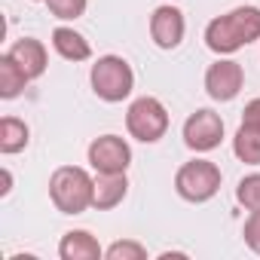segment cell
<instances>
[{"mask_svg":"<svg viewBox=\"0 0 260 260\" xmlns=\"http://www.w3.org/2000/svg\"><path fill=\"white\" fill-rule=\"evenodd\" d=\"M184 31H187V22H184V13L172 4L166 7H156L153 16H150V37L159 49H178L181 40H184Z\"/></svg>","mask_w":260,"mask_h":260,"instance_id":"9","label":"cell"},{"mask_svg":"<svg viewBox=\"0 0 260 260\" xmlns=\"http://www.w3.org/2000/svg\"><path fill=\"white\" fill-rule=\"evenodd\" d=\"M46 4H49V13H52L55 19L74 22V19H80V16L86 13V4H89V0H46Z\"/></svg>","mask_w":260,"mask_h":260,"instance_id":"19","label":"cell"},{"mask_svg":"<svg viewBox=\"0 0 260 260\" xmlns=\"http://www.w3.org/2000/svg\"><path fill=\"white\" fill-rule=\"evenodd\" d=\"M28 138H31V132H28V125L22 119H16V116H4V119H0V153L13 156V153L25 150Z\"/></svg>","mask_w":260,"mask_h":260,"instance_id":"15","label":"cell"},{"mask_svg":"<svg viewBox=\"0 0 260 260\" xmlns=\"http://www.w3.org/2000/svg\"><path fill=\"white\" fill-rule=\"evenodd\" d=\"M125 128L132 138H138L144 144H156L169 132V110L153 95L135 98L128 104V113H125Z\"/></svg>","mask_w":260,"mask_h":260,"instance_id":"4","label":"cell"},{"mask_svg":"<svg viewBox=\"0 0 260 260\" xmlns=\"http://www.w3.org/2000/svg\"><path fill=\"white\" fill-rule=\"evenodd\" d=\"M242 122L260 128V98H251V101L245 104V110H242Z\"/></svg>","mask_w":260,"mask_h":260,"instance_id":"21","label":"cell"},{"mask_svg":"<svg viewBox=\"0 0 260 260\" xmlns=\"http://www.w3.org/2000/svg\"><path fill=\"white\" fill-rule=\"evenodd\" d=\"M236 199L248 211H260V175H248L236 187Z\"/></svg>","mask_w":260,"mask_h":260,"instance_id":"17","label":"cell"},{"mask_svg":"<svg viewBox=\"0 0 260 260\" xmlns=\"http://www.w3.org/2000/svg\"><path fill=\"white\" fill-rule=\"evenodd\" d=\"M28 83H31V77L19 68V61H16L13 55H4V58H0V98H7V101L19 98Z\"/></svg>","mask_w":260,"mask_h":260,"instance_id":"14","label":"cell"},{"mask_svg":"<svg viewBox=\"0 0 260 260\" xmlns=\"http://www.w3.org/2000/svg\"><path fill=\"white\" fill-rule=\"evenodd\" d=\"M7 55H13V58L19 61V68H22L31 80H37V77L46 74L49 55H46V46H43L40 40H34V37H22V40H16V43L10 46Z\"/></svg>","mask_w":260,"mask_h":260,"instance_id":"10","label":"cell"},{"mask_svg":"<svg viewBox=\"0 0 260 260\" xmlns=\"http://www.w3.org/2000/svg\"><path fill=\"white\" fill-rule=\"evenodd\" d=\"M220 138H223V119L214 110L199 107L196 113L187 116V122H184V144L190 150L208 153V150H214L220 144Z\"/></svg>","mask_w":260,"mask_h":260,"instance_id":"6","label":"cell"},{"mask_svg":"<svg viewBox=\"0 0 260 260\" xmlns=\"http://www.w3.org/2000/svg\"><path fill=\"white\" fill-rule=\"evenodd\" d=\"M52 49H55L61 58H68V61H86V58L92 55L89 40H86L80 31L68 28V25H58V28L52 31Z\"/></svg>","mask_w":260,"mask_h":260,"instance_id":"13","label":"cell"},{"mask_svg":"<svg viewBox=\"0 0 260 260\" xmlns=\"http://www.w3.org/2000/svg\"><path fill=\"white\" fill-rule=\"evenodd\" d=\"M242 86H245V74L242 64L233 58H220L205 71V92L214 101H233L242 92Z\"/></svg>","mask_w":260,"mask_h":260,"instance_id":"8","label":"cell"},{"mask_svg":"<svg viewBox=\"0 0 260 260\" xmlns=\"http://www.w3.org/2000/svg\"><path fill=\"white\" fill-rule=\"evenodd\" d=\"M254 40H260V10L257 7H236L233 13L211 19L205 28V43L217 55H233Z\"/></svg>","mask_w":260,"mask_h":260,"instance_id":"1","label":"cell"},{"mask_svg":"<svg viewBox=\"0 0 260 260\" xmlns=\"http://www.w3.org/2000/svg\"><path fill=\"white\" fill-rule=\"evenodd\" d=\"M220 169L208 159H190L175 175V190L187 202H208L220 190Z\"/></svg>","mask_w":260,"mask_h":260,"instance_id":"5","label":"cell"},{"mask_svg":"<svg viewBox=\"0 0 260 260\" xmlns=\"http://www.w3.org/2000/svg\"><path fill=\"white\" fill-rule=\"evenodd\" d=\"M92 92L107 101V104H116L122 98L132 95L135 89V74H132V64H128L122 55H101L95 64H92Z\"/></svg>","mask_w":260,"mask_h":260,"instance_id":"3","label":"cell"},{"mask_svg":"<svg viewBox=\"0 0 260 260\" xmlns=\"http://www.w3.org/2000/svg\"><path fill=\"white\" fill-rule=\"evenodd\" d=\"M128 193V181H125V172L119 175H98L95 178V196H92V208L98 211H110L116 208Z\"/></svg>","mask_w":260,"mask_h":260,"instance_id":"12","label":"cell"},{"mask_svg":"<svg viewBox=\"0 0 260 260\" xmlns=\"http://www.w3.org/2000/svg\"><path fill=\"white\" fill-rule=\"evenodd\" d=\"M242 236H245L248 248L260 254V211H251V217H248L245 226H242Z\"/></svg>","mask_w":260,"mask_h":260,"instance_id":"20","label":"cell"},{"mask_svg":"<svg viewBox=\"0 0 260 260\" xmlns=\"http://www.w3.org/2000/svg\"><path fill=\"white\" fill-rule=\"evenodd\" d=\"M10 184H13V175H10V172H4V196L10 193Z\"/></svg>","mask_w":260,"mask_h":260,"instance_id":"22","label":"cell"},{"mask_svg":"<svg viewBox=\"0 0 260 260\" xmlns=\"http://www.w3.org/2000/svg\"><path fill=\"white\" fill-rule=\"evenodd\" d=\"M233 153L245 166H260V128L242 122L239 132H236V138H233Z\"/></svg>","mask_w":260,"mask_h":260,"instance_id":"16","label":"cell"},{"mask_svg":"<svg viewBox=\"0 0 260 260\" xmlns=\"http://www.w3.org/2000/svg\"><path fill=\"white\" fill-rule=\"evenodd\" d=\"M58 254H61V260H98V257H104L98 239L86 230L64 233L61 242H58Z\"/></svg>","mask_w":260,"mask_h":260,"instance_id":"11","label":"cell"},{"mask_svg":"<svg viewBox=\"0 0 260 260\" xmlns=\"http://www.w3.org/2000/svg\"><path fill=\"white\" fill-rule=\"evenodd\" d=\"M49 196L61 214H83L86 208H92L95 178L80 166H61L49 178Z\"/></svg>","mask_w":260,"mask_h":260,"instance_id":"2","label":"cell"},{"mask_svg":"<svg viewBox=\"0 0 260 260\" xmlns=\"http://www.w3.org/2000/svg\"><path fill=\"white\" fill-rule=\"evenodd\" d=\"M132 162V147L119 135H101L89 144V166L98 175H119Z\"/></svg>","mask_w":260,"mask_h":260,"instance_id":"7","label":"cell"},{"mask_svg":"<svg viewBox=\"0 0 260 260\" xmlns=\"http://www.w3.org/2000/svg\"><path fill=\"white\" fill-rule=\"evenodd\" d=\"M107 260H144L147 257V248L132 242V239H125V242H113L107 251H104Z\"/></svg>","mask_w":260,"mask_h":260,"instance_id":"18","label":"cell"}]
</instances>
